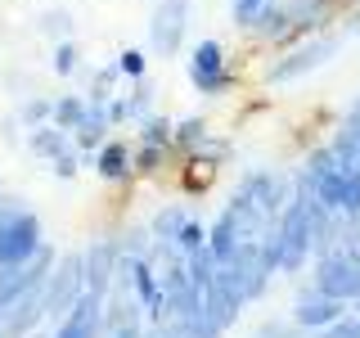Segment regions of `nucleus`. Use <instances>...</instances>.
<instances>
[{
	"label": "nucleus",
	"mask_w": 360,
	"mask_h": 338,
	"mask_svg": "<svg viewBox=\"0 0 360 338\" xmlns=\"http://www.w3.org/2000/svg\"><path fill=\"white\" fill-rule=\"evenodd\" d=\"M338 50H342V32L324 27V32H315V37H307V41H292L288 50H275V59L266 63L262 82L266 86H292V82H302V77L320 73Z\"/></svg>",
	"instance_id": "1"
},
{
	"label": "nucleus",
	"mask_w": 360,
	"mask_h": 338,
	"mask_svg": "<svg viewBox=\"0 0 360 338\" xmlns=\"http://www.w3.org/2000/svg\"><path fill=\"white\" fill-rule=\"evenodd\" d=\"M311 289L324 293V298H338V302H360V253L347 239H338L329 253L315 257L311 266Z\"/></svg>",
	"instance_id": "2"
},
{
	"label": "nucleus",
	"mask_w": 360,
	"mask_h": 338,
	"mask_svg": "<svg viewBox=\"0 0 360 338\" xmlns=\"http://www.w3.org/2000/svg\"><path fill=\"white\" fill-rule=\"evenodd\" d=\"M279 275H302L311 262V217H307V189L292 185V199L279 212Z\"/></svg>",
	"instance_id": "3"
},
{
	"label": "nucleus",
	"mask_w": 360,
	"mask_h": 338,
	"mask_svg": "<svg viewBox=\"0 0 360 338\" xmlns=\"http://www.w3.org/2000/svg\"><path fill=\"white\" fill-rule=\"evenodd\" d=\"M45 244L41 217L32 208H22L18 199H9L5 217H0V266H22L27 257H37Z\"/></svg>",
	"instance_id": "4"
},
{
	"label": "nucleus",
	"mask_w": 360,
	"mask_h": 338,
	"mask_svg": "<svg viewBox=\"0 0 360 338\" xmlns=\"http://www.w3.org/2000/svg\"><path fill=\"white\" fill-rule=\"evenodd\" d=\"M185 73H189V86H194L198 95H207V99H221V95L234 90V73H230V59H225V45L212 41V37L194 41Z\"/></svg>",
	"instance_id": "5"
},
{
	"label": "nucleus",
	"mask_w": 360,
	"mask_h": 338,
	"mask_svg": "<svg viewBox=\"0 0 360 338\" xmlns=\"http://www.w3.org/2000/svg\"><path fill=\"white\" fill-rule=\"evenodd\" d=\"M189 18H194V5L189 0H158L153 18H149V50L158 59H176L185 50L189 37Z\"/></svg>",
	"instance_id": "6"
},
{
	"label": "nucleus",
	"mask_w": 360,
	"mask_h": 338,
	"mask_svg": "<svg viewBox=\"0 0 360 338\" xmlns=\"http://www.w3.org/2000/svg\"><path fill=\"white\" fill-rule=\"evenodd\" d=\"M86 293V266H82V253H63L54 270L45 275V320H59L63 311H72V302Z\"/></svg>",
	"instance_id": "7"
},
{
	"label": "nucleus",
	"mask_w": 360,
	"mask_h": 338,
	"mask_svg": "<svg viewBox=\"0 0 360 338\" xmlns=\"http://www.w3.org/2000/svg\"><path fill=\"white\" fill-rule=\"evenodd\" d=\"M54 262H59V253L50 244H41V253L27 257L22 266H0V315L14 307L18 298H27L32 289H45V275L54 270Z\"/></svg>",
	"instance_id": "8"
},
{
	"label": "nucleus",
	"mask_w": 360,
	"mask_h": 338,
	"mask_svg": "<svg viewBox=\"0 0 360 338\" xmlns=\"http://www.w3.org/2000/svg\"><path fill=\"white\" fill-rule=\"evenodd\" d=\"M338 315H347V302L324 298V293H315L311 284H307V289H297V298H292V307H288V320L297 325L302 334H320V330H329Z\"/></svg>",
	"instance_id": "9"
},
{
	"label": "nucleus",
	"mask_w": 360,
	"mask_h": 338,
	"mask_svg": "<svg viewBox=\"0 0 360 338\" xmlns=\"http://www.w3.org/2000/svg\"><path fill=\"white\" fill-rule=\"evenodd\" d=\"M82 266H86V293L108 298L112 284H117V239L99 234L95 244H86L82 248Z\"/></svg>",
	"instance_id": "10"
},
{
	"label": "nucleus",
	"mask_w": 360,
	"mask_h": 338,
	"mask_svg": "<svg viewBox=\"0 0 360 338\" xmlns=\"http://www.w3.org/2000/svg\"><path fill=\"white\" fill-rule=\"evenodd\" d=\"M50 338H104V298L95 293H82L72 302V311H63L54 320Z\"/></svg>",
	"instance_id": "11"
},
{
	"label": "nucleus",
	"mask_w": 360,
	"mask_h": 338,
	"mask_svg": "<svg viewBox=\"0 0 360 338\" xmlns=\"http://www.w3.org/2000/svg\"><path fill=\"white\" fill-rule=\"evenodd\" d=\"M131 154L135 149H131L127 140H112V135H108V140L99 144L95 154H86V158H90V167H95V176L104 180V185H131V180H135Z\"/></svg>",
	"instance_id": "12"
},
{
	"label": "nucleus",
	"mask_w": 360,
	"mask_h": 338,
	"mask_svg": "<svg viewBox=\"0 0 360 338\" xmlns=\"http://www.w3.org/2000/svg\"><path fill=\"white\" fill-rule=\"evenodd\" d=\"M108 131H112V122H108V99H86V113H82V122L72 127V144H77V154H95L99 144L108 140Z\"/></svg>",
	"instance_id": "13"
},
{
	"label": "nucleus",
	"mask_w": 360,
	"mask_h": 338,
	"mask_svg": "<svg viewBox=\"0 0 360 338\" xmlns=\"http://www.w3.org/2000/svg\"><path fill=\"white\" fill-rule=\"evenodd\" d=\"M41 325H45V298H41V289H32L27 298H18L14 307L0 315V334H5V338H27L32 330H41Z\"/></svg>",
	"instance_id": "14"
},
{
	"label": "nucleus",
	"mask_w": 360,
	"mask_h": 338,
	"mask_svg": "<svg viewBox=\"0 0 360 338\" xmlns=\"http://www.w3.org/2000/svg\"><path fill=\"white\" fill-rule=\"evenodd\" d=\"M180 158H185V163L176 167V176H180V189H185V194H202L221 172L217 163H207V158H198V154H180Z\"/></svg>",
	"instance_id": "15"
},
{
	"label": "nucleus",
	"mask_w": 360,
	"mask_h": 338,
	"mask_svg": "<svg viewBox=\"0 0 360 338\" xmlns=\"http://www.w3.org/2000/svg\"><path fill=\"white\" fill-rule=\"evenodd\" d=\"M207 135H212V122L207 118H198V113H194V118H180L176 127H172V149H176V158L180 154H198Z\"/></svg>",
	"instance_id": "16"
},
{
	"label": "nucleus",
	"mask_w": 360,
	"mask_h": 338,
	"mask_svg": "<svg viewBox=\"0 0 360 338\" xmlns=\"http://www.w3.org/2000/svg\"><path fill=\"white\" fill-rule=\"evenodd\" d=\"M27 149L37 154V158H59L63 149H72V135H68L63 127H54V122H45V127H32V135H27Z\"/></svg>",
	"instance_id": "17"
},
{
	"label": "nucleus",
	"mask_w": 360,
	"mask_h": 338,
	"mask_svg": "<svg viewBox=\"0 0 360 338\" xmlns=\"http://www.w3.org/2000/svg\"><path fill=\"white\" fill-rule=\"evenodd\" d=\"M185 221H189L185 203H162V208L153 212V221H149L153 244H176V234H180V225H185Z\"/></svg>",
	"instance_id": "18"
},
{
	"label": "nucleus",
	"mask_w": 360,
	"mask_h": 338,
	"mask_svg": "<svg viewBox=\"0 0 360 338\" xmlns=\"http://www.w3.org/2000/svg\"><path fill=\"white\" fill-rule=\"evenodd\" d=\"M176 149H158V144H135L131 154V167H135V180H149V176H162L172 167Z\"/></svg>",
	"instance_id": "19"
},
{
	"label": "nucleus",
	"mask_w": 360,
	"mask_h": 338,
	"mask_svg": "<svg viewBox=\"0 0 360 338\" xmlns=\"http://www.w3.org/2000/svg\"><path fill=\"white\" fill-rule=\"evenodd\" d=\"M140 135H135V144H158V149H172V127L176 122L167 118V113H149L144 122H135Z\"/></svg>",
	"instance_id": "20"
},
{
	"label": "nucleus",
	"mask_w": 360,
	"mask_h": 338,
	"mask_svg": "<svg viewBox=\"0 0 360 338\" xmlns=\"http://www.w3.org/2000/svg\"><path fill=\"white\" fill-rule=\"evenodd\" d=\"M127 104H131V122H144L149 113H158V86L149 82V77H140V82H131V95H127Z\"/></svg>",
	"instance_id": "21"
},
{
	"label": "nucleus",
	"mask_w": 360,
	"mask_h": 338,
	"mask_svg": "<svg viewBox=\"0 0 360 338\" xmlns=\"http://www.w3.org/2000/svg\"><path fill=\"white\" fill-rule=\"evenodd\" d=\"M176 248H180V257H194V253L207 248V225H202V217L189 212V221L180 225V234H176Z\"/></svg>",
	"instance_id": "22"
},
{
	"label": "nucleus",
	"mask_w": 360,
	"mask_h": 338,
	"mask_svg": "<svg viewBox=\"0 0 360 338\" xmlns=\"http://www.w3.org/2000/svg\"><path fill=\"white\" fill-rule=\"evenodd\" d=\"M82 113H86V95H59V99H54L50 122H54V127H63L68 135H72V127L82 122Z\"/></svg>",
	"instance_id": "23"
},
{
	"label": "nucleus",
	"mask_w": 360,
	"mask_h": 338,
	"mask_svg": "<svg viewBox=\"0 0 360 338\" xmlns=\"http://www.w3.org/2000/svg\"><path fill=\"white\" fill-rule=\"evenodd\" d=\"M270 5H275V0H230V18H234V27H239V32H252V27H257V18H262Z\"/></svg>",
	"instance_id": "24"
},
{
	"label": "nucleus",
	"mask_w": 360,
	"mask_h": 338,
	"mask_svg": "<svg viewBox=\"0 0 360 338\" xmlns=\"http://www.w3.org/2000/svg\"><path fill=\"white\" fill-rule=\"evenodd\" d=\"M112 63H117V73L127 77V82H140V77H149V54L135 50V45H127V50H122Z\"/></svg>",
	"instance_id": "25"
},
{
	"label": "nucleus",
	"mask_w": 360,
	"mask_h": 338,
	"mask_svg": "<svg viewBox=\"0 0 360 338\" xmlns=\"http://www.w3.org/2000/svg\"><path fill=\"white\" fill-rule=\"evenodd\" d=\"M41 32L50 41H72V14H68V9H45V14H41Z\"/></svg>",
	"instance_id": "26"
},
{
	"label": "nucleus",
	"mask_w": 360,
	"mask_h": 338,
	"mask_svg": "<svg viewBox=\"0 0 360 338\" xmlns=\"http://www.w3.org/2000/svg\"><path fill=\"white\" fill-rule=\"evenodd\" d=\"M50 113H54V99H45V95H37V99H27V104L18 108V118H22V127H45L50 122Z\"/></svg>",
	"instance_id": "27"
},
{
	"label": "nucleus",
	"mask_w": 360,
	"mask_h": 338,
	"mask_svg": "<svg viewBox=\"0 0 360 338\" xmlns=\"http://www.w3.org/2000/svg\"><path fill=\"white\" fill-rule=\"evenodd\" d=\"M77 63H82V54H77V41H54V59H50L54 73H59V77H72Z\"/></svg>",
	"instance_id": "28"
},
{
	"label": "nucleus",
	"mask_w": 360,
	"mask_h": 338,
	"mask_svg": "<svg viewBox=\"0 0 360 338\" xmlns=\"http://www.w3.org/2000/svg\"><path fill=\"white\" fill-rule=\"evenodd\" d=\"M252 338H302V330L288 320V315H279V320L270 315V320H262V325L252 330Z\"/></svg>",
	"instance_id": "29"
},
{
	"label": "nucleus",
	"mask_w": 360,
	"mask_h": 338,
	"mask_svg": "<svg viewBox=\"0 0 360 338\" xmlns=\"http://www.w3.org/2000/svg\"><path fill=\"white\" fill-rule=\"evenodd\" d=\"M50 172L59 176V180H72L77 172H82V154H77V144H72V149H63L59 158H50Z\"/></svg>",
	"instance_id": "30"
},
{
	"label": "nucleus",
	"mask_w": 360,
	"mask_h": 338,
	"mask_svg": "<svg viewBox=\"0 0 360 338\" xmlns=\"http://www.w3.org/2000/svg\"><path fill=\"white\" fill-rule=\"evenodd\" d=\"M320 338H360V315H356V311L338 315L329 330H320Z\"/></svg>",
	"instance_id": "31"
},
{
	"label": "nucleus",
	"mask_w": 360,
	"mask_h": 338,
	"mask_svg": "<svg viewBox=\"0 0 360 338\" xmlns=\"http://www.w3.org/2000/svg\"><path fill=\"white\" fill-rule=\"evenodd\" d=\"M108 122H112V127L131 122V104H127V95H112V99H108Z\"/></svg>",
	"instance_id": "32"
},
{
	"label": "nucleus",
	"mask_w": 360,
	"mask_h": 338,
	"mask_svg": "<svg viewBox=\"0 0 360 338\" xmlns=\"http://www.w3.org/2000/svg\"><path fill=\"white\" fill-rule=\"evenodd\" d=\"M104 338H144V325L140 320H131V325H117L112 334H104Z\"/></svg>",
	"instance_id": "33"
},
{
	"label": "nucleus",
	"mask_w": 360,
	"mask_h": 338,
	"mask_svg": "<svg viewBox=\"0 0 360 338\" xmlns=\"http://www.w3.org/2000/svg\"><path fill=\"white\" fill-rule=\"evenodd\" d=\"M329 5L338 9V14H342V9H352V5H360V0H329Z\"/></svg>",
	"instance_id": "34"
},
{
	"label": "nucleus",
	"mask_w": 360,
	"mask_h": 338,
	"mask_svg": "<svg viewBox=\"0 0 360 338\" xmlns=\"http://www.w3.org/2000/svg\"><path fill=\"white\" fill-rule=\"evenodd\" d=\"M27 338H50V334H45V330H32V334H27Z\"/></svg>",
	"instance_id": "35"
},
{
	"label": "nucleus",
	"mask_w": 360,
	"mask_h": 338,
	"mask_svg": "<svg viewBox=\"0 0 360 338\" xmlns=\"http://www.w3.org/2000/svg\"><path fill=\"white\" fill-rule=\"evenodd\" d=\"M302 338H320V334H302Z\"/></svg>",
	"instance_id": "36"
},
{
	"label": "nucleus",
	"mask_w": 360,
	"mask_h": 338,
	"mask_svg": "<svg viewBox=\"0 0 360 338\" xmlns=\"http://www.w3.org/2000/svg\"><path fill=\"white\" fill-rule=\"evenodd\" d=\"M0 338H5V334H0Z\"/></svg>",
	"instance_id": "37"
},
{
	"label": "nucleus",
	"mask_w": 360,
	"mask_h": 338,
	"mask_svg": "<svg viewBox=\"0 0 360 338\" xmlns=\"http://www.w3.org/2000/svg\"><path fill=\"white\" fill-rule=\"evenodd\" d=\"M356 315H360V311H356Z\"/></svg>",
	"instance_id": "38"
}]
</instances>
